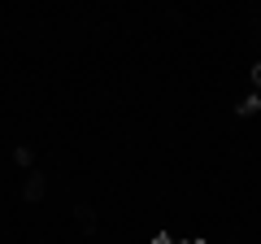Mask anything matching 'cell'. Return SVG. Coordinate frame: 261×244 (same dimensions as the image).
I'll list each match as a JSON object with an SVG mask.
<instances>
[{"instance_id":"obj_6","label":"cell","mask_w":261,"mask_h":244,"mask_svg":"<svg viewBox=\"0 0 261 244\" xmlns=\"http://www.w3.org/2000/svg\"><path fill=\"white\" fill-rule=\"evenodd\" d=\"M178 244H209V240H178Z\"/></svg>"},{"instance_id":"obj_1","label":"cell","mask_w":261,"mask_h":244,"mask_svg":"<svg viewBox=\"0 0 261 244\" xmlns=\"http://www.w3.org/2000/svg\"><path fill=\"white\" fill-rule=\"evenodd\" d=\"M44 188H48L44 175H31V179H27V201H39V197H44Z\"/></svg>"},{"instance_id":"obj_5","label":"cell","mask_w":261,"mask_h":244,"mask_svg":"<svg viewBox=\"0 0 261 244\" xmlns=\"http://www.w3.org/2000/svg\"><path fill=\"white\" fill-rule=\"evenodd\" d=\"M252 83H257V87H261V66H252Z\"/></svg>"},{"instance_id":"obj_3","label":"cell","mask_w":261,"mask_h":244,"mask_svg":"<svg viewBox=\"0 0 261 244\" xmlns=\"http://www.w3.org/2000/svg\"><path fill=\"white\" fill-rule=\"evenodd\" d=\"M79 227H83V231H96V214H92V209H87V205H79Z\"/></svg>"},{"instance_id":"obj_2","label":"cell","mask_w":261,"mask_h":244,"mask_svg":"<svg viewBox=\"0 0 261 244\" xmlns=\"http://www.w3.org/2000/svg\"><path fill=\"white\" fill-rule=\"evenodd\" d=\"M257 109H261V96H257V92H252V96H244V101L235 105V113H240V118H248V113H257Z\"/></svg>"},{"instance_id":"obj_4","label":"cell","mask_w":261,"mask_h":244,"mask_svg":"<svg viewBox=\"0 0 261 244\" xmlns=\"http://www.w3.org/2000/svg\"><path fill=\"white\" fill-rule=\"evenodd\" d=\"M152 244H178V240H174L170 231H157V235H152Z\"/></svg>"}]
</instances>
